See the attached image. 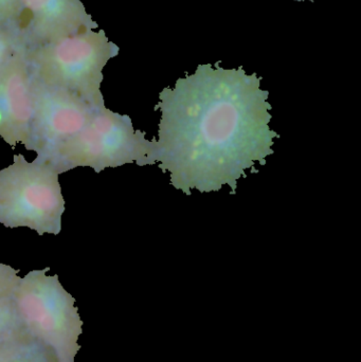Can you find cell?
<instances>
[{"label": "cell", "instance_id": "9c48e42d", "mask_svg": "<svg viewBox=\"0 0 361 362\" xmlns=\"http://www.w3.org/2000/svg\"><path fill=\"white\" fill-rule=\"evenodd\" d=\"M13 293H0V362H57L50 350L25 327Z\"/></svg>", "mask_w": 361, "mask_h": 362}, {"label": "cell", "instance_id": "277c9868", "mask_svg": "<svg viewBox=\"0 0 361 362\" xmlns=\"http://www.w3.org/2000/svg\"><path fill=\"white\" fill-rule=\"evenodd\" d=\"M59 176L45 161L29 163L15 155L13 165L0 171V223L29 228L38 235L61 233L65 199Z\"/></svg>", "mask_w": 361, "mask_h": 362}, {"label": "cell", "instance_id": "ba28073f", "mask_svg": "<svg viewBox=\"0 0 361 362\" xmlns=\"http://www.w3.org/2000/svg\"><path fill=\"white\" fill-rule=\"evenodd\" d=\"M32 117V78L23 49L0 68V137L13 150L29 144Z\"/></svg>", "mask_w": 361, "mask_h": 362}, {"label": "cell", "instance_id": "52a82bcc", "mask_svg": "<svg viewBox=\"0 0 361 362\" xmlns=\"http://www.w3.org/2000/svg\"><path fill=\"white\" fill-rule=\"evenodd\" d=\"M19 35L25 50L97 29L81 0H20Z\"/></svg>", "mask_w": 361, "mask_h": 362}, {"label": "cell", "instance_id": "8fae6325", "mask_svg": "<svg viewBox=\"0 0 361 362\" xmlns=\"http://www.w3.org/2000/svg\"><path fill=\"white\" fill-rule=\"evenodd\" d=\"M23 49H25V47L23 46L18 32L0 28V68L4 67L18 51Z\"/></svg>", "mask_w": 361, "mask_h": 362}, {"label": "cell", "instance_id": "4fadbf2b", "mask_svg": "<svg viewBox=\"0 0 361 362\" xmlns=\"http://www.w3.org/2000/svg\"><path fill=\"white\" fill-rule=\"evenodd\" d=\"M297 1H304V0H297ZM311 1H315V0H311Z\"/></svg>", "mask_w": 361, "mask_h": 362}, {"label": "cell", "instance_id": "7c38bea8", "mask_svg": "<svg viewBox=\"0 0 361 362\" xmlns=\"http://www.w3.org/2000/svg\"><path fill=\"white\" fill-rule=\"evenodd\" d=\"M19 270L0 263V293H13L20 282Z\"/></svg>", "mask_w": 361, "mask_h": 362}, {"label": "cell", "instance_id": "5b68a950", "mask_svg": "<svg viewBox=\"0 0 361 362\" xmlns=\"http://www.w3.org/2000/svg\"><path fill=\"white\" fill-rule=\"evenodd\" d=\"M49 270H32L20 279L13 293L15 305L25 327L57 362H74L83 322L73 298L61 286L57 274L47 276Z\"/></svg>", "mask_w": 361, "mask_h": 362}, {"label": "cell", "instance_id": "3957f363", "mask_svg": "<svg viewBox=\"0 0 361 362\" xmlns=\"http://www.w3.org/2000/svg\"><path fill=\"white\" fill-rule=\"evenodd\" d=\"M154 142L146 133L134 129L127 115L106 107L95 110L93 119L78 135L57 146L45 158L59 174L76 168H91L100 174L107 168L125 165H154Z\"/></svg>", "mask_w": 361, "mask_h": 362}, {"label": "cell", "instance_id": "7a4b0ae2", "mask_svg": "<svg viewBox=\"0 0 361 362\" xmlns=\"http://www.w3.org/2000/svg\"><path fill=\"white\" fill-rule=\"evenodd\" d=\"M119 50L104 30H90L28 49L25 59L34 80L70 91L99 110L105 107L101 91L103 69Z\"/></svg>", "mask_w": 361, "mask_h": 362}, {"label": "cell", "instance_id": "30bf717a", "mask_svg": "<svg viewBox=\"0 0 361 362\" xmlns=\"http://www.w3.org/2000/svg\"><path fill=\"white\" fill-rule=\"evenodd\" d=\"M23 14L20 0H0V28L19 33Z\"/></svg>", "mask_w": 361, "mask_h": 362}, {"label": "cell", "instance_id": "6da1fadb", "mask_svg": "<svg viewBox=\"0 0 361 362\" xmlns=\"http://www.w3.org/2000/svg\"><path fill=\"white\" fill-rule=\"evenodd\" d=\"M215 67L199 65L178 78L174 88L159 93L155 107L161 118L153 163L188 196L225 185L235 194L247 170L258 173L256 163L266 165L275 154L273 139L280 138L269 127L273 106L268 91L261 89L262 78L243 67L224 69L220 62Z\"/></svg>", "mask_w": 361, "mask_h": 362}, {"label": "cell", "instance_id": "8992f818", "mask_svg": "<svg viewBox=\"0 0 361 362\" xmlns=\"http://www.w3.org/2000/svg\"><path fill=\"white\" fill-rule=\"evenodd\" d=\"M33 117L27 150L45 158L88 125L95 108L65 89L46 86L32 78Z\"/></svg>", "mask_w": 361, "mask_h": 362}]
</instances>
